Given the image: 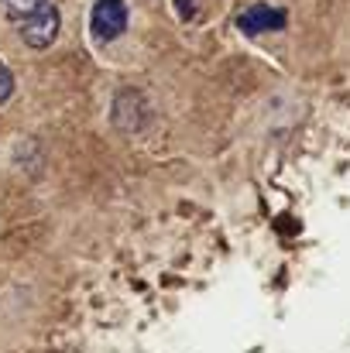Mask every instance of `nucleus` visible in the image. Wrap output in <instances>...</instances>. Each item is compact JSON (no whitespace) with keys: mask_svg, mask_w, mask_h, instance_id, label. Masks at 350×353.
<instances>
[{"mask_svg":"<svg viewBox=\"0 0 350 353\" xmlns=\"http://www.w3.org/2000/svg\"><path fill=\"white\" fill-rule=\"evenodd\" d=\"M285 24V10L271 7V3H251L240 17H237V28L247 31V34H261V31H278Z\"/></svg>","mask_w":350,"mask_h":353,"instance_id":"4","label":"nucleus"},{"mask_svg":"<svg viewBox=\"0 0 350 353\" xmlns=\"http://www.w3.org/2000/svg\"><path fill=\"white\" fill-rule=\"evenodd\" d=\"M10 93H14V76H10V69L0 62V103H3Z\"/></svg>","mask_w":350,"mask_h":353,"instance_id":"6","label":"nucleus"},{"mask_svg":"<svg viewBox=\"0 0 350 353\" xmlns=\"http://www.w3.org/2000/svg\"><path fill=\"white\" fill-rule=\"evenodd\" d=\"M179 14H182L186 21H196L203 10H200V3H196V0H179Z\"/></svg>","mask_w":350,"mask_h":353,"instance_id":"7","label":"nucleus"},{"mask_svg":"<svg viewBox=\"0 0 350 353\" xmlns=\"http://www.w3.org/2000/svg\"><path fill=\"white\" fill-rule=\"evenodd\" d=\"M3 3V14L10 17V21H28L31 14H38L48 0H0Z\"/></svg>","mask_w":350,"mask_h":353,"instance_id":"5","label":"nucleus"},{"mask_svg":"<svg viewBox=\"0 0 350 353\" xmlns=\"http://www.w3.org/2000/svg\"><path fill=\"white\" fill-rule=\"evenodd\" d=\"M90 28L97 34V41H114L127 28V7L124 0H97L93 14H90Z\"/></svg>","mask_w":350,"mask_h":353,"instance_id":"2","label":"nucleus"},{"mask_svg":"<svg viewBox=\"0 0 350 353\" xmlns=\"http://www.w3.org/2000/svg\"><path fill=\"white\" fill-rule=\"evenodd\" d=\"M114 127L117 130H124V134H134V130H141L144 127V120H148V100L137 93V90H120L114 97Z\"/></svg>","mask_w":350,"mask_h":353,"instance_id":"3","label":"nucleus"},{"mask_svg":"<svg viewBox=\"0 0 350 353\" xmlns=\"http://www.w3.org/2000/svg\"><path fill=\"white\" fill-rule=\"evenodd\" d=\"M59 28H62V17L52 3H45L38 14H31L28 21H21V38L28 48H48L55 38H59Z\"/></svg>","mask_w":350,"mask_h":353,"instance_id":"1","label":"nucleus"}]
</instances>
